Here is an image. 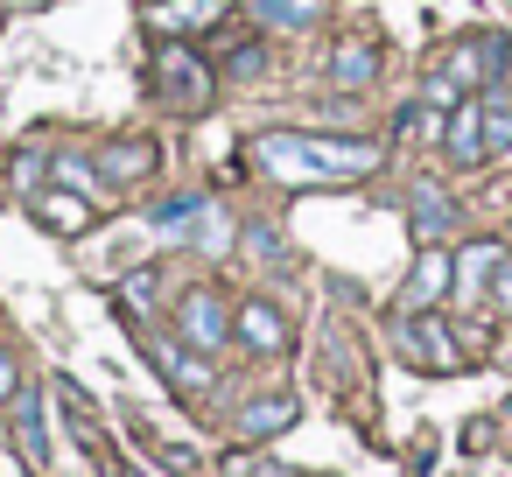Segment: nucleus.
<instances>
[{
    "mask_svg": "<svg viewBox=\"0 0 512 477\" xmlns=\"http://www.w3.org/2000/svg\"><path fill=\"white\" fill-rule=\"evenodd\" d=\"M330 78H337L344 92H365V85L379 78V50H372L365 36H351V43H337V50H330Z\"/></svg>",
    "mask_w": 512,
    "mask_h": 477,
    "instance_id": "obj_11",
    "label": "nucleus"
},
{
    "mask_svg": "<svg viewBox=\"0 0 512 477\" xmlns=\"http://www.w3.org/2000/svg\"><path fill=\"white\" fill-rule=\"evenodd\" d=\"M260 64H267V50H232V71L239 78H260Z\"/></svg>",
    "mask_w": 512,
    "mask_h": 477,
    "instance_id": "obj_22",
    "label": "nucleus"
},
{
    "mask_svg": "<svg viewBox=\"0 0 512 477\" xmlns=\"http://www.w3.org/2000/svg\"><path fill=\"white\" fill-rule=\"evenodd\" d=\"M505 64H512V43H505V36H470V43H456V50H449L442 78H449L456 92H477V85L505 78Z\"/></svg>",
    "mask_w": 512,
    "mask_h": 477,
    "instance_id": "obj_3",
    "label": "nucleus"
},
{
    "mask_svg": "<svg viewBox=\"0 0 512 477\" xmlns=\"http://www.w3.org/2000/svg\"><path fill=\"white\" fill-rule=\"evenodd\" d=\"M176 330H183L190 351H218V344L232 337V309H225V295H218V288H190V295L176 302Z\"/></svg>",
    "mask_w": 512,
    "mask_h": 477,
    "instance_id": "obj_4",
    "label": "nucleus"
},
{
    "mask_svg": "<svg viewBox=\"0 0 512 477\" xmlns=\"http://www.w3.org/2000/svg\"><path fill=\"white\" fill-rule=\"evenodd\" d=\"M449 281H456V260H449L442 246H428V253L414 260V281L400 288V316H414V309H428V302H435V295H442Z\"/></svg>",
    "mask_w": 512,
    "mask_h": 477,
    "instance_id": "obj_7",
    "label": "nucleus"
},
{
    "mask_svg": "<svg viewBox=\"0 0 512 477\" xmlns=\"http://www.w3.org/2000/svg\"><path fill=\"white\" fill-rule=\"evenodd\" d=\"M155 463H169V470L197 477V456H190V449H176V442H155Z\"/></svg>",
    "mask_w": 512,
    "mask_h": 477,
    "instance_id": "obj_21",
    "label": "nucleus"
},
{
    "mask_svg": "<svg viewBox=\"0 0 512 477\" xmlns=\"http://www.w3.org/2000/svg\"><path fill=\"white\" fill-rule=\"evenodd\" d=\"M442 148H449V162H484V106H477V99L449 106V120H442Z\"/></svg>",
    "mask_w": 512,
    "mask_h": 477,
    "instance_id": "obj_8",
    "label": "nucleus"
},
{
    "mask_svg": "<svg viewBox=\"0 0 512 477\" xmlns=\"http://www.w3.org/2000/svg\"><path fill=\"white\" fill-rule=\"evenodd\" d=\"M253 162L281 183H358L386 162L379 141H358V134H302V127H274L253 141Z\"/></svg>",
    "mask_w": 512,
    "mask_h": 477,
    "instance_id": "obj_1",
    "label": "nucleus"
},
{
    "mask_svg": "<svg viewBox=\"0 0 512 477\" xmlns=\"http://www.w3.org/2000/svg\"><path fill=\"white\" fill-rule=\"evenodd\" d=\"M0 400H15V365H8V351H0Z\"/></svg>",
    "mask_w": 512,
    "mask_h": 477,
    "instance_id": "obj_25",
    "label": "nucleus"
},
{
    "mask_svg": "<svg viewBox=\"0 0 512 477\" xmlns=\"http://www.w3.org/2000/svg\"><path fill=\"white\" fill-rule=\"evenodd\" d=\"M491 295H498V309H512V260L491 274Z\"/></svg>",
    "mask_w": 512,
    "mask_h": 477,
    "instance_id": "obj_23",
    "label": "nucleus"
},
{
    "mask_svg": "<svg viewBox=\"0 0 512 477\" xmlns=\"http://www.w3.org/2000/svg\"><path fill=\"white\" fill-rule=\"evenodd\" d=\"M232 323H239V337H246L253 351H281V344H288V323H281V309H274V302H246Z\"/></svg>",
    "mask_w": 512,
    "mask_h": 477,
    "instance_id": "obj_14",
    "label": "nucleus"
},
{
    "mask_svg": "<svg viewBox=\"0 0 512 477\" xmlns=\"http://www.w3.org/2000/svg\"><path fill=\"white\" fill-rule=\"evenodd\" d=\"M477 106H484V162H491V155H505V148H512V106H505L498 92H491V99H477Z\"/></svg>",
    "mask_w": 512,
    "mask_h": 477,
    "instance_id": "obj_20",
    "label": "nucleus"
},
{
    "mask_svg": "<svg viewBox=\"0 0 512 477\" xmlns=\"http://www.w3.org/2000/svg\"><path fill=\"white\" fill-rule=\"evenodd\" d=\"M393 344H400L414 365H428V372H456V365H463V351L449 344V330H442L435 316H421V309L393 323Z\"/></svg>",
    "mask_w": 512,
    "mask_h": 477,
    "instance_id": "obj_5",
    "label": "nucleus"
},
{
    "mask_svg": "<svg viewBox=\"0 0 512 477\" xmlns=\"http://www.w3.org/2000/svg\"><path fill=\"white\" fill-rule=\"evenodd\" d=\"M295 421V400L288 393H274V400H253V407H239V435L246 442H267V435H281Z\"/></svg>",
    "mask_w": 512,
    "mask_h": 477,
    "instance_id": "obj_15",
    "label": "nucleus"
},
{
    "mask_svg": "<svg viewBox=\"0 0 512 477\" xmlns=\"http://www.w3.org/2000/svg\"><path fill=\"white\" fill-rule=\"evenodd\" d=\"M36 225L57 232V239H78V232L92 225V211H85V197H71V190H43V197H36Z\"/></svg>",
    "mask_w": 512,
    "mask_h": 477,
    "instance_id": "obj_12",
    "label": "nucleus"
},
{
    "mask_svg": "<svg viewBox=\"0 0 512 477\" xmlns=\"http://www.w3.org/2000/svg\"><path fill=\"white\" fill-rule=\"evenodd\" d=\"M316 15H323L316 0H253V22H260V29H288V36L309 29Z\"/></svg>",
    "mask_w": 512,
    "mask_h": 477,
    "instance_id": "obj_18",
    "label": "nucleus"
},
{
    "mask_svg": "<svg viewBox=\"0 0 512 477\" xmlns=\"http://www.w3.org/2000/svg\"><path fill=\"white\" fill-rule=\"evenodd\" d=\"M36 176H43V162H36V155H22V162H15V183H22V190H36Z\"/></svg>",
    "mask_w": 512,
    "mask_h": 477,
    "instance_id": "obj_24",
    "label": "nucleus"
},
{
    "mask_svg": "<svg viewBox=\"0 0 512 477\" xmlns=\"http://www.w3.org/2000/svg\"><path fill=\"white\" fill-rule=\"evenodd\" d=\"M148 78H155V99L176 106V113H204V106L218 99V78H211V64H204L190 43H162Z\"/></svg>",
    "mask_w": 512,
    "mask_h": 477,
    "instance_id": "obj_2",
    "label": "nucleus"
},
{
    "mask_svg": "<svg viewBox=\"0 0 512 477\" xmlns=\"http://www.w3.org/2000/svg\"><path fill=\"white\" fill-rule=\"evenodd\" d=\"M148 351L162 358V372H169V386H183V393H204V386H211V372H204V365H197V358H190L183 344H162V337H148Z\"/></svg>",
    "mask_w": 512,
    "mask_h": 477,
    "instance_id": "obj_17",
    "label": "nucleus"
},
{
    "mask_svg": "<svg viewBox=\"0 0 512 477\" xmlns=\"http://www.w3.org/2000/svg\"><path fill=\"white\" fill-rule=\"evenodd\" d=\"M498 267H505V246H498V239H477V246H463V253H456V295L470 302V295H477V288H484Z\"/></svg>",
    "mask_w": 512,
    "mask_h": 477,
    "instance_id": "obj_13",
    "label": "nucleus"
},
{
    "mask_svg": "<svg viewBox=\"0 0 512 477\" xmlns=\"http://www.w3.org/2000/svg\"><path fill=\"white\" fill-rule=\"evenodd\" d=\"M204 211H211L204 197H162V204L148 211V225H155V232H197Z\"/></svg>",
    "mask_w": 512,
    "mask_h": 477,
    "instance_id": "obj_19",
    "label": "nucleus"
},
{
    "mask_svg": "<svg viewBox=\"0 0 512 477\" xmlns=\"http://www.w3.org/2000/svg\"><path fill=\"white\" fill-rule=\"evenodd\" d=\"M407 225H414V239L421 246H442L449 232H456V204H449V190L442 183H407Z\"/></svg>",
    "mask_w": 512,
    "mask_h": 477,
    "instance_id": "obj_6",
    "label": "nucleus"
},
{
    "mask_svg": "<svg viewBox=\"0 0 512 477\" xmlns=\"http://www.w3.org/2000/svg\"><path fill=\"white\" fill-rule=\"evenodd\" d=\"M155 162H162L155 141H113V148L99 155V176H106V183H141V176H155Z\"/></svg>",
    "mask_w": 512,
    "mask_h": 477,
    "instance_id": "obj_10",
    "label": "nucleus"
},
{
    "mask_svg": "<svg viewBox=\"0 0 512 477\" xmlns=\"http://www.w3.org/2000/svg\"><path fill=\"white\" fill-rule=\"evenodd\" d=\"M15 442H22L29 470H50V421H43V393H15Z\"/></svg>",
    "mask_w": 512,
    "mask_h": 477,
    "instance_id": "obj_9",
    "label": "nucleus"
},
{
    "mask_svg": "<svg viewBox=\"0 0 512 477\" xmlns=\"http://www.w3.org/2000/svg\"><path fill=\"white\" fill-rule=\"evenodd\" d=\"M225 15V0H155V29H204V22H218Z\"/></svg>",
    "mask_w": 512,
    "mask_h": 477,
    "instance_id": "obj_16",
    "label": "nucleus"
}]
</instances>
